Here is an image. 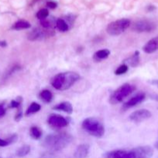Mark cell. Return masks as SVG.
Returning <instances> with one entry per match:
<instances>
[{"label": "cell", "mask_w": 158, "mask_h": 158, "mask_svg": "<svg viewBox=\"0 0 158 158\" xmlns=\"http://www.w3.org/2000/svg\"><path fill=\"white\" fill-rule=\"evenodd\" d=\"M72 139V136L67 133L49 134L45 137L43 146L51 152H57L68 146Z\"/></svg>", "instance_id": "1"}, {"label": "cell", "mask_w": 158, "mask_h": 158, "mask_svg": "<svg viewBox=\"0 0 158 158\" xmlns=\"http://www.w3.org/2000/svg\"><path fill=\"white\" fill-rule=\"evenodd\" d=\"M79 79L80 76L77 73H60L53 77L50 83L56 89L63 91L71 88L77 80H79Z\"/></svg>", "instance_id": "2"}, {"label": "cell", "mask_w": 158, "mask_h": 158, "mask_svg": "<svg viewBox=\"0 0 158 158\" xmlns=\"http://www.w3.org/2000/svg\"><path fill=\"white\" fill-rule=\"evenodd\" d=\"M82 128L94 137L100 138L105 134V127L102 124V122L98 119L94 117H88L82 122Z\"/></svg>", "instance_id": "3"}, {"label": "cell", "mask_w": 158, "mask_h": 158, "mask_svg": "<svg viewBox=\"0 0 158 158\" xmlns=\"http://www.w3.org/2000/svg\"><path fill=\"white\" fill-rule=\"evenodd\" d=\"M136 90V86L130 83H124L116 89L109 97V102L112 104L121 103L125 97H129Z\"/></svg>", "instance_id": "4"}, {"label": "cell", "mask_w": 158, "mask_h": 158, "mask_svg": "<svg viewBox=\"0 0 158 158\" xmlns=\"http://www.w3.org/2000/svg\"><path fill=\"white\" fill-rule=\"evenodd\" d=\"M130 26V20L128 19H122L112 22L108 25L106 31L111 35H119L125 32Z\"/></svg>", "instance_id": "5"}, {"label": "cell", "mask_w": 158, "mask_h": 158, "mask_svg": "<svg viewBox=\"0 0 158 158\" xmlns=\"http://www.w3.org/2000/svg\"><path fill=\"white\" fill-rule=\"evenodd\" d=\"M54 35V31L53 30V29L36 28L28 34L27 39L29 41H38V40H43L46 38H49Z\"/></svg>", "instance_id": "6"}, {"label": "cell", "mask_w": 158, "mask_h": 158, "mask_svg": "<svg viewBox=\"0 0 158 158\" xmlns=\"http://www.w3.org/2000/svg\"><path fill=\"white\" fill-rule=\"evenodd\" d=\"M156 25L152 22L146 19L136 21L132 26V30L136 32H150L154 30Z\"/></svg>", "instance_id": "7"}, {"label": "cell", "mask_w": 158, "mask_h": 158, "mask_svg": "<svg viewBox=\"0 0 158 158\" xmlns=\"http://www.w3.org/2000/svg\"><path fill=\"white\" fill-rule=\"evenodd\" d=\"M70 120L65 118L63 116L58 114H52L49 115L47 118V123L50 127L54 128H63L69 124Z\"/></svg>", "instance_id": "8"}, {"label": "cell", "mask_w": 158, "mask_h": 158, "mask_svg": "<svg viewBox=\"0 0 158 158\" xmlns=\"http://www.w3.org/2000/svg\"><path fill=\"white\" fill-rule=\"evenodd\" d=\"M133 158H150L153 154V150L150 146H141L133 148Z\"/></svg>", "instance_id": "9"}, {"label": "cell", "mask_w": 158, "mask_h": 158, "mask_svg": "<svg viewBox=\"0 0 158 158\" xmlns=\"http://www.w3.org/2000/svg\"><path fill=\"white\" fill-rule=\"evenodd\" d=\"M152 116V114L148 110L142 109L136 110L129 115V120L135 123H140L146 120H148Z\"/></svg>", "instance_id": "10"}, {"label": "cell", "mask_w": 158, "mask_h": 158, "mask_svg": "<svg viewBox=\"0 0 158 158\" xmlns=\"http://www.w3.org/2000/svg\"><path fill=\"white\" fill-rule=\"evenodd\" d=\"M146 98V95L143 93H140V94H136V96L133 97L132 98H130L128 101L125 102L122 106V110L125 111L128 109H130V108L133 107V106H136L139 103H142Z\"/></svg>", "instance_id": "11"}, {"label": "cell", "mask_w": 158, "mask_h": 158, "mask_svg": "<svg viewBox=\"0 0 158 158\" xmlns=\"http://www.w3.org/2000/svg\"><path fill=\"white\" fill-rule=\"evenodd\" d=\"M103 158H133V153L132 150H116L105 153Z\"/></svg>", "instance_id": "12"}, {"label": "cell", "mask_w": 158, "mask_h": 158, "mask_svg": "<svg viewBox=\"0 0 158 158\" xmlns=\"http://www.w3.org/2000/svg\"><path fill=\"white\" fill-rule=\"evenodd\" d=\"M143 50L146 52V53H153V52H156L158 50V36L154 37V38L151 39L149 40L147 43L143 47Z\"/></svg>", "instance_id": "13"}, {"label": "cell", "mask_w": 158, "mask_h": 158, "mask_svg": "<svg viewBox=\"0 0 158 158\" xmlns=\"http://www.w3.org/2000/svg\"><path fill=\"white\" fill-rule=\"evenodd\" d=\"M89 154V145L82 143L77 147L74 154V158H87Z\"/></svg>", "instance_id": "14"}, {"label": "cell", "mask_w": 158, "mask_h": 158, "mask_svg": "<svg viewBox=\"0 0 158 158\" xmlns=\"http://www.w3.org/2000/svg\"><path fill=\"white\" fill-rule=\"evenodd\" d=\"M124 64L130 66L132 67H136L139 64V52L136 51L131 56L123 60Z\"/></svg>", "instance_id": "15"}, {"label": "cell", "mask_w": 158, "mask_h": 158, "mask_svg": "<svg viewBox=\"0 0 158 158\" xmlns=\"http://www.w3.org/2000/svg\"><path fill=\"white\" fill-rule=\"evenodd\" d=\"M53 109L56 110L63 111V112L67 113L68 114H71L73 113V106L70 102L65 101L62 102V103H59V104L56 105L53 107Z\"/></svg>", "instance_id": "16"}, {"label": "cell", "mask_w": 158, "mask_h": 158, "mask_svg": "<svg viewBox=\"0 0 158 158\" xmlns=\"http://www.w3.org/2000/svg\"><path fill=\"white\" fill-rule=\"evenodd\" d=\"M110 55V51L108 49H101V50L97 51L94 53L93 56V60L95 62H101L102 60H105Z\"/></svg>", "instance_id": "17"}, {"label": "cell", "mask_w": 158, "mask_h": 158, "mask_svg": "<svg viewBox=\"0 0 158 158\" xmlns=\"http://www.w3.org/2000/svg\"><path fill=\"white\" fill-rule=\"evenodd\" d=\"M31 25L29 22L26 21V20H19V21L15 22L12 26V29L15 30H21V29H26L30 28Z\"/></svg>", "instance_id": "18"}, {"label": "cell", "mask_w": 158, "mask_h": 158, "mask_svg": "<svg viewBox=\"0 0 158 158\" xmlns=\"http://www.w3.org/2000/svg\"><path fill=\"white\" fill-rule=\"evenodd\" d=\"M56 27L60 31V32H67L69 29V25L68 22L64 20V19H58L56 21Z\"/></svg>", "instance_id": "19"}, {"label": "cell", "mask_w": 158, "mask_h": 158, "mask_svg": "<svg viewBox=\"0 0 158 158\" xmlns=\"http://www.w3.org/2000/svg\"><path fill=\"white\" fill-rule=\"evenodd\" d=\"M40 98L45 103H50L53 99V94L48 89H43L40 93Z\"/></svg>", "instance_id": "20"}, {"label": "cell", "mask_w": 158, "mask_h": 158, "mask_svg": "<svg viewBox=\"0 0 158 158\" xmlns=\"http://www.w3.org/2000/svg\"><path fill=\"white\" fill-rule=\"evenodd\" d=\"M40 109H41V106H40V105L39 103H36V102H33L30 104V106L26 110V113H25V115L29 116L31 115V114H36V113L39 112L40 110Z\"/></svg>", "instance_id": "21"}, {"label": "cell", "mask_w": 158, "mask_h": 158, "mask_svg": "<svg viewBox=\"0 0 158 158\" xmlns=\"http://www.w3.org/2000/svg\"><path fill=\"white\" fill-rule=\"evenodd\" d=\"M29 134L30 137L34 140H39L42 137V131L38 127L33 126L29 129Z\"/></svg>", "instance_id": "22"}, {"label": "cell", "mask_w": 158, "mask_h": 158, "mask_svg": "<svg viewBox=\"0 0 158 158\" xmlns=\"http://www.w3.org/2000/svg\"><path fill=\"white\" fill-rule=\"evenodd\" d=\"M18 139L16 134H12L11 137H9L7 139H2L0 138V147H6L9 145L12 144V143H15Z\"/></svg>", "instance_id": "23"}, {"label": "cell", "mask_w": 158, "mask_h": 158, "mask_svg": "<svg viewBox=\"0 0 158 158\" xmlns=\"http://www.w3.org/2000/svg\"><path fill=\"white\" fill-rule=\"evenodd\" d=\"M29 152H30V146L25 144L17 150L16 156L19 157H23L27 155Z\"/></svg>", "instance_id": "24"}, {"label": "cell", "mask_w": 158, "mask_h": 158, "mask_svg": "<svg viewBox=\"0 0 158 158\" xmlns=\"http://www.w3.org/2000/svg\"><path fill=\"white\" fill-rule=\"evenodd\" d=\"M49 15V11L46 9H41L37 12V17L40 20H43L46 19V17Z\"/></svg>", "instance_id": "25"}, {"label": "cell", "mask_w": 158, "mask_h": 158, "mask_svg": "<svg viewBox=\"0 0 158 158\" xmlns=\"http://www.w3.org/2000/svg\"><path fill=\"white\" fill-rule=\"evenodd\" d=\"M128 69H129L128 66H127V65H125V64H124V63H123V64L121 65V66H119V67H118L117 69L115 70L114 73L116 74V75H118V76L122 75V74L125 73L128 71Z\"/></svg>", "instance_id": "26"}, {"label": "cell", "mask_w": 158, "mask_h": 158, "mask_svg": "<svg viewBox=\"0 0 158 158\" xmlns=\"http://www.w3.org/2000/svg\"><path fill=\"white\" fill-rule=\"evenodd\" d=\"M22 101H23V100H22L21 97H17V100H13L11 101L10 103V105H9V107L10 108H17V109H20V105H21V103Z\"/></svg>", "instance_id": "27"}, {"label": "cell", "mask_w": 158, "mask_h": 158, "mask_svg": "<svg viewBox=\"0 0 158 158\" xmlns=\"http://www.w3.org/2000/svg\"><path fill=\"white\" fill-rule=\"evenodd\" d=\"M20 69H21V66H20V65H15V66H12L11 69H9L7 72V73H6V77H9V76L12 75V73H14L16 72V71L20 70Z\"/></svg>", "instance_id": "28"}, {"label": "cell", "mask_w": 158, "mask_h": 158, "mask_svg": "<svg viewBox=\"0 0 158 158\" xmlns=\"http://www.w3.org/2000/svg\"><path fill=\"white\" fill-rule=\"evenodd\" d=\"M22 117H23V112H22L21 110L19 109L18 112H17V114H15V121L19 122L20 120H21Z\"/></svg>", "instance_id": "29"}, {"label": "cell", "mask_w": 158, "mask_h": 158, "mask_svg": "<svg viewBox=\"0 0 158 158\" xmlns=\"http://www.w3.org/2000/svg\"><path fill=\"white\" fill-rule=\"evenodd\" d=\"M46 6H47L48 8H50V9H54L57 7V2H55L50 1V2H47V3H46Z\"/></svg>", "instance_id": "30"}, {"label": "cell", "mask_w": 158, "mask_h": 158, "mask_svg": "<svg viewBox=\"0 0 158 158\" xmlns=\"http://www.w3.org/2000/svg\"><path fill=\"white\" fill-rule=\"evenodd\" d=\"M5 114H6V109H5L3 105L0 104V118L2 117Z\"/></svg>", "instance_id": "31"}, {"label": "cell", "mask_w": 158, "mask_h": 158, "mask_svg": "<svg viewBox=\"0 0 158 158\" xmlns=\"http://www.w3.org/2000/svg\"><path fill=\"white\" fill-rule=\"evenodd\" d=\"M7 46V43L6 41H0V46L1 47H6Z\"/></svg>", "instance_id": "32"}, {"label": "cell", "mask_w": 158, "mask_h": 158, "mask_svg": "<svg viewBox=\"0 0 158 158\" xmlns=\"http://www.w3.org/2000/svg\"><path fill=\"white\" fill-rule=\"evenodd\" d=\"M41 158H53V157H51L50 155H44V156H43Z\"/></svg>", "instance_id": "33"}, {"label": "cell", "mask_w": 158, "mask_h": 158, "mask_svg": "<svg viewBox=\"0 0 158 158\" xmlns=\"http://www.w3.org/2000/svg\"><path fill=\"white\" fill-rule=\"evenodd\" d=\"M154 147H155V148H156V149L158 150V140H157V141L156 142V143H155V144H154Z\"/></svg>", "instance_id": "34"}, {"label": "cell", "mask_w": 158, "mask_h": 158, "mask_svg": "<svg viewBox=\"0 0 158 158\" xmlns=\"http://www.w3.org/2000/svg\"><path fill=\"white\" fill-rule=\"evenodd\" d=\"M153 83H155V84L156 85V86H157V87H158V80H156V81H154V82H153Z\"/></svg>", "instance_id": "35"}, {"label": "cell", "mask_w": 158, "mask_h": 158, "mask_svg": "<svg viewBox=\"0 0 158 158\" xmlns=\"http://www.w3.org/2000/svg\"><path fill=\"white\" fill-rule=\"evenodd\" d=\"M38 1H39V0H33V1L32 2H33V3L37 2H38Z\"/></svg>", "instance_id": "36"}, {"label": "cell", "mask_w": 158, "mask_h": 158, "mask_svg": "<svg viewBox=\"0 0 158 158\" xmlns=\"http://www.w3.org/2000/svg\"><path fill=\"white\" fill-rule=\"evenodd\" d=\"M0 158H2V157H0Z\"/></svg>", "instance_id": "37"}]
</instances>
